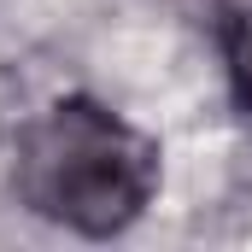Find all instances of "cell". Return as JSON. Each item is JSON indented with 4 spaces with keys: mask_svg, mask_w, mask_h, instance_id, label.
Segmentation results:
<instances>
[{
    "mask_svg": "<svg viewBox=\"0 0 252 252\" xmlns=\"http://www.w3.org/2000/svg\"><path fill=\"white\" fill-rule=\"evenodd\" d=\"M223 64H229L235 100L252 112V6H241V12L223 24Z\"/></svg>",
    "mask_w": 252,
    "mask_h": 252,
    "instance_id": "obj_2",
    "label": "cell"
},
{
    "mask_svg": "<svg viewBox=\"0 0 252 252\" xmlns=\"http://www.w3.org/2000/svg\"><path fill=\"white\" fill-rule=\"evenodd\" d=\"M12 188L18 199L70 235L106 241L158 193V141L124 124L94 94H59L35 112L12 147Z\"/></svg>",
    "mask_w": 252,
    "mask_h": 252,
    "instance_id": "obj_1",
    "label": "cell"
}]
</instances>
